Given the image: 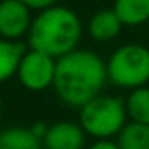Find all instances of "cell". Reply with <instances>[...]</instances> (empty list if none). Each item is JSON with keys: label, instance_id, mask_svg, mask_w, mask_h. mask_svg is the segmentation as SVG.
Masks as SVG:
<instances>
[{"label": "cell", "instance_id": "cell-13", "mask_svg": "<svg viewBox=\"0 0 149 149\" xmlns=\"http://www.w3.org/2000/svg\"><path fill=\"white\" fill-rule=\"evenodd\" d=\"M119 149H149V125L128 121L116 137Z\"/></svg>", "mask_w": 149, "mask_h": 149}, {"label": "cell", "instance_id": "cell-8", "mask_svg": "<svg viewBox=\"0 0 149 149\" xmlns=\"http://www.w3.org/2000/svg\"><path fill=\"white\" fill-rule=\"evenodd\" d=\"M121 28H123V23L119 21L114 9H102V11L95 13L88 23L90 35L98 42H107V40L116 39L119 35Z\"/></svg>", "mask_w": 149, "mask_h": 149}, {"label": "cell", "instance_id": "cell-4", "mask_svg": "<svg viewBox=\"0 0 149 149\" xmlns=\"http://www.w3.org/2000/svg\"><path fill=\"white\" fill-rule=\"evenodd\" d=\"M107 79L123 90H137L149 83V49L142 44H125L107 60Z\"/></svg>", "mask_w": 149, "mask_h": 149}, {"label": "cell", "instance_id": "cell-14", "mask_svg": "<svg viewBox=\"0 0 149 149\" xmlns=\"http://www.w3.org/2000/svg\"><path fill=\"white\" fill-rule=\"evenodd\" d=\"M19 2L25 4L30 11L35 9V11L40 13V11H46V9H49V7H54L58 0H19Z\"/></svg>", "mask_w": 149, "mask_h": 149}, {"label": "cell", "instance_id": "cell-11", "mask_svg": "<svg viewBox=\"0 0 149 149\" xmlns=\"http://www.w3.org/2000/svg\"><path fill=\"white\" fill-rule=\"evenodd\" d=\"M112 9L126 26H139L149 21V0H114Z\"/></svg>", "mask_w": 149, "mask_h": 149}, {"label": "cell", "instance_id": "cell-2", "mask_svg": "<svg viewBox=\"0 0 149 149\" xmlns=\"http://www.w3.org/2000/svg\"><path fill=\"white\" fill-rule=\"evenodd\" d=\"M83 35L79 16L68 7L54 6L40 11L30 26L28 46L54 60L77 49Z\"/></svg>", "mask_w": 149, "mask_h": 149}, {"label": "cell", "instance_id": "cell-12", "mask_svg": "<svg viewBox=\"0 0 149 149\" xmlns=\"http://www.w3.org/2000/svg\"><path fill=\"white\" fill-rule=\"evenodd\" d=\"M125 107L130 121L149 125V88L142 86V88L132 90L125 100Z\"/></svg>", "mask_w": 149, "mask_h": 149}, {"label": "cell", "instance_id": "cell-1", "mask_svg": "<svg viewBox=\"0 0 149 149\" xmlns=\"http://www.w3.org/2000/svg\"><path fill=\"white\" fill-rule=\"evenodd\" d=\"M109 83L105 61L93 51L76 49L56 60L53 90L68 107L81 109Z\"/></svg>", "mask_w": 149, "mask_h": 149}, {"label": "cell", "instance_id": "cell-17", "mask_svg": "<svg viewBox=\"0 0 149 149\" xmlns=\"http://www.w3.org/2000/svg\"><path fill=\"white\" fill-rule=\"evenodd\" d=\"M0 118H2V98H0Z\"/></svg>", "mask_w": 149, "mask_h": 149}, {"label": "cell", "instance_id": "cell-6", "mask_svg": "<svg viewBox=\"0 0 149 149\" xmlns=\"http://www.w3.org/2000/svg\"><path fill=\"white\" fill-rule=\"evenodd\" d=\"M30 9L19 0H2L0 2V39L19 40L32 26Z\"/></svg>", "mask_w": 149, "mask_h": 149}, {"label": "cell", "instance_id": "cell-16", "mask_svg": "<svg viewBox=\"0 0 149 149\" xmlns=\"http://www.w3.org/2000/svg\"><path fill=\"white\" fill-rule=\"evenodd\" d=\"M86 149H119L116 140H95Z\"/></svg>", "mask_w": 149, "mask_h": 149}, {"label": "cell", "instance_id": "cell-3", "mask_svg": "<svg viewBox=\"0 0 149 149\" xmlns=\"http://www.w3.org/2000/svg\"><path fill=\"white\" fill-rule=\"evenodd\" d=\"M81 128L95 140H112L128 123L125 100L114 95L100 93L79 109Z\"/></svg>", "mask_w": 149, "mask_h": 149}, {"label": "cell", "instance_id": "cell-7", "mask_svg": "<svg viewBox=\"0 0 149 149\" xmlns=\"http://www.w3.org/2000/svg\"><path fill=\"white\" fill-rule=\"evenodd\" d=\"M86 133L76 121H56L49 125V130L42 140L44 149H84Z\"/></svg>", "mask_w": 149, "mask_h": 149}, {"label": "cell", "instance_id": "cell-9", "mask_svg": "<svg viewBox=\"0 0 149 149\" xmlns=\"http://www.w3.org/2000/svg\"><path fill=\"white\" fill-rule=\"evenodd\" d=\"M25 53L26 47L23 42L0 39V83L9 81L18 74V67Z\"/></svg>", "mask_w": 149, "mask_h": 149}, {"label": "cell", "instance_id": "cell-15", "mask_svg": "<svg viewBox=\"0 0 149 149\" xmlns=\"http://www.w3.org/2000/svg\"><path fill=\"white\" fill-rule=\"evenodd\" d=\"M28 128L32 130V133H33L39 140H44V137H46V133H47V130H49V125H47L46 121H35V123H32Z\"/></svg>", "mask_w": 149, "mask_h": 149}, {"label": "cell", "instance_id": "cell-5", "mask_svg": "<svg viewBox=\"0 0 149 149\" xmlns=\"http://www.w3.org/2000/svg\"><path fill=\"white\" fill-rule=\"evenodd\" d=\"M54 72H56L54 58H51L40 51L28 49L21 58L16 76L23 88H26L28 91L39 93V91H44L53 86Z\"/></svg>", "mask_w": 149, "mask_h": 149}, {"label": "cell", "instance_id": "cell-10", "mask_svg": "<svg viewBox=\"0 0 149 149\" xmlns=\"http://www.w3.org/2000/svg\"><path fill=\"white\" fill-rule=\"evenodd\" d=\"M0 149H42V140L28 126H7L0 130Z\"/></svg>", "mask_w": 149, "mask_h": 149}]
</instances>
